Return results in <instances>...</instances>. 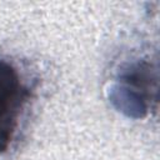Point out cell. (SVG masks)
Wrapping results in <instances>:
<instances>
[{
  "label": "cell",
  "instance_id": "6da1fadb",
  "mask_svg": "<svg viewBox=\"0 0 160 160\" xmlns=\"http://www.w3.org/2000/svg\"><path fill=\"white\" fill-rule=\"evenodd\" d=\"M108 98L115 110L131 119H142L158 102V65L149 56L122 62L112 78Z\"/></svg>",
  "mask_w": 160,
  "mask_h": 160
},
{
  "label": "cell",
  "instance_id": "7a4b0ae2",
  "mask_svg": "<svg viewBox=\"0 0 160 160\" xmlns=\"http://www.w3.org/2000/svg\"><path fill=\"white\" fill-rule=\"evenodd\" d=\"M35 98V85L19 65L0 58V155L15 142Z\"/></svg>",
  "mask_w": 160,
  "mask_h": 160
}]
</instances>
